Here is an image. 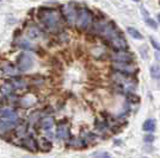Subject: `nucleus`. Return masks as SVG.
Segmentation results:
<instances>
[{"label":"nucleus","mask_w":160,"mask_h":158,"mask_svg":"<svg viewBox=\"0 0 160 158\" xmlns=\"http://www.w3.org/2000/svg\"><path fill=\"white\" fill-rule=\"evenodd\" d=\"M54 125V118L52 117H47V118L42 119L41 120V127L43 130H50Z\"/></svg>","instance_id":"14"},{"label":"nucleus","mask_w":160,"mask_h":158,"mask_svg":"<svg viewBox=\"0 0 160 158\" xmlns=\"http://www.w3.org/2000/svg\"><path fill=\"white\" fill-rule=\"evenodd\" d=\"M63 12H65V17H66L67 21L69 24H77V20H78V13L79 11L77 10V7L73 6V4H69L63 7Z\"/></svg>","instance_id":"4"},{"label":"nucleus","mask_w":160,"mask_h":158,"mask_svg":"<svg viewBox=\"0 0 160 158\" xmlns=\"http://www.w3.org/2000/svg\"><path fill=\"white\" fill-rule=\"evenodd\" d=\"M38 146H40L43 151H49L50 147H52V144L46 138H41L40 142H38Z\"/></svg>","instance_id":"16"},{"label":"nucleus","mask_w":160,"mask_h":158,"mask_svg":"<svg viewBox=\"0 0 160 158\" xmlns=\"http://www.w3.org/2000/svg\"><path fill=\"white\" fill-rule=\"evenodd\" d=\"M91 23V13L88 12L87 8H81L79 10V13H78V20H77V24L80 29H86Z\"/></svg>","instance_id":"3"},{"label":"nucleus","mask_w":160,"mask_h":158,"mask_svg":"<svg viewBox=\"0 0 160 158\" xmlns=\"http://www.w3.org/2000/svg\"><path fill=\"white\" fill-rule=\"evenodd\" d=\"M151 76L153 79L160 80V66L155 64V66L151 67Z\"/></svg>","instance_id":"17"},{"label":"nucleus","mask_w":160,"mask_h":158,"mask_svg":"<svg viewBox=\"0 0 160 158\" xmlns=\"http://www.w3.org/2000/svg\"><path fill=\"white\" fill-rule=\"evenodd\" d=\"M23 146L27 147V149H29L30 151L35 152L36 150H37V147H38V144H37L32 138H27L23 140Z\"/></svg>","instance_id":"11"},{"label":"nucleus","mask_w":160,"mask_h":158,"mask_svg":"<svg viewBox=\"0 0 160 158\" xmlns=\"http://www.w3.org/2000/svg\"><path fill=\"white\" fill-rule=\"evenodd\" d=\"M27 37L28 40H40L43 38V32L41 31L40 27L31 26L27 30Z\"/></svg>","instance_id":"7"},{"label":"nucleus","mask_w":160,"mask_h":158,"mask_svg":"<svg viewBox=\"0 0 160 158\" xmlns=\"http://www.w3.org/2000/svg\"><path fill=\"white\" fill-rule=\"evenodd\" d=\"M0 91L2 93V95H11L14 91V87L12 85V82H6V83H4L1 88H0Z\"/></svg>","instance_id":"13"},{"label":"nucleus","mask_w":160,"mask_h":158,"mask_svg":"<svg viewBox=\"0 0 160 158\" xmlns=\"http://www.w3.org/2000/svg\"><path fill=\"white\" fill-rule=\"evenodd\" d=\"M0 117L6 119H17V113L11 108H1L0 109Z\"/></svg>","instance_id":"10"},{"label":"nucleus","mask_w":160,"mask_h":158,"mask_svg":"<svg viewBox=\"0 0 160 158\" xmlns=\"http://www.w3.org/2000/svg\"><path fill=\"white\" fill-rule=\"evenodd\" d=\"M69 136V132H68V126L65 123H61L58 125L56 128V137L59 139H67Z\"/></svg>","instance_id":"9"},{"label":"nucleus","mask_w":160,"mask_h":158,"mask_svg":"<svg viewBox=\"0 0 160 158\" xmlns=\"http://www.w3.org/2000/svg\"><path fill=\"white\" fill-rule=\"evenodd\" d=\"M14 127H16V119L0 120V134H4L6 132L11 131Z\"/></svg>","instance_id":"8"},{"label":"nucleus","mask_w":160,"mask_h":158,"mask_svg":"<svg viewBox=\"0 0 160 158\" xmlns=\"http://www.w3.org/2000/svg\"><path fill=\"white\" fill-rule=\"evenodd\" d=\"M145 21H146L147 24H148L149 26L152 27V29H154V30H157V29H158V25H157V23H155L153 19H151V18L148 17V13H146V16H145Z\"/></svg>","instance_id":"20"},{"label":"nucleus","mask_w":160,"mask_h":158,"mask_svg":"<svg viewBox=\"0 0 160 158\" xmlns=\"http://www.w3.org/2000/svg\"><path fill=\"white\" fill-rule=\"evenodd\" d=\"M33 67V56L29 53H20L17 58V68L20 72H28Z\"/></svg>","instance_id":"2"},{"label":"nucleus","mask_w":160,"mask_h":158,"mask_svg":"<svg viewBox=\"0 0 160 158\" xmlns=\"http://www.w3.org/2000/svg\"><path fill=\"white\" fill-rule=\"evenodd\" d=\"M127 32L133 37V38H135V40H143V36L141 35L135 27H127Z\"/></svg>","instance_id":"15"},{"label":"nucleus","mask_w":160,"mask_h":158,"mask_svg":"<svg viewBox=\"0 0 160 158\" xmlns=\"http://www.w3.org/2000/svg\"><path fill=\"white\" fill-rule=\"evenodd\" d=\"M145 140L148 142V143H152V142L154 140V137L153 136H146V137H145Z\"/></svg>","instance_id":"24"},{"label":"nucleus","mask_w":160,"mask_h":158,"mask_svg":"<svg viewBox=\"0 0 160 158\" xmlns=\"http://www.w3.org/2000/svg\"><path fill=\"white\" fill-rule=\"evenodd\" d=\"M143 131L146 132H153L157 127V124H155V120L154 119H147L146 121L143 123Z\"/></svg>","instance_id":"12"},{"label":"nucleus","mask_w":160,"mask_h":158,"mask_svg":"<svg viewBox=\"0 0 160 158\" xmlns=\"http://www.w3.org/2000/svg\"><path fill=\"white\" fill-rule=\"evenodd\" d=\"M4 72H5V74H7V75H12V76H14V75H18V74H17V72H18V70H17L13 66H11V64H6V66L4 67Z\"/></svg>","instance_id":"18"},{"label":"nucleus","mask_w":160,"mask_h":158,"mask_svg":"<svg viewBox=\"0 0 160 158\" xmlns=\"http://www.w3.org/2000/svg\"><path fill=\"white\" fill-rule=\"evenodd\" d=\"M151 43L153 44V46L155 48V49H157V50H160V44L158 43V42H155L153 38H151Z\"/></svg>","instance_id":"23"},{"label":"nucleus","mask_w":160,"mask_h":158,"mask_svg":"<svg viewBox=\"0 0 160 158\" xmlns=\"http://www.w3.org/2000/svg\"><path fill=\"white\" fill-rule=\"evenodd\" d=\"M38 18L41 23L52 32H56L61 29L60 13L54 8H42L38 12Z\"/></svg>","instance_id":"1"},{"label":"nucleus","mask_w":160,"mask_h":158,"mask_svg":"<svg viewBox=\"0 0 160 158\" xmlns=\"http://www.w3.org/2000/svg\"><path fill=\"white\" fill-rule=\"evenodd\" d=\"M129 63L130 62H115L113 63V68L117 72H122L124 75H130V74H134L135 68L132 64H129Z\"/></svg>","instance_id":"5"},{"label":"nucleus","mask_w":160,"mask_h":158,"mask_svg":"<svg viewBox=\"0 0 160 158\" xmlns=\"http://www.w3.org/2000/svg\"><path fill=\"white\" fill-rule=\"evenodd\" d=\"M93 157H110V155L108 152H94L92 153Z\"/></svg>","instance_id":"22"},{"label":"nucleus","mask_w":160,"mask_h":158,"mask_svg":"<svg viewBox=\"0 0 160 158\" xmlns=\"http://www.w3.org/2000/svg\"><path fill=\"white\" fill-rule=\"evenodd\" d=\"M134 1H140V0H134Z\"/></svg>","instance_id":"26"},{"label":"nucleus","mask_w":160,"mask_h":158,"mask_svg":"<svg viewBox=\"0 0 160 158\" xmlns=\"http://www.w3.org/2000/svg\"><path fill=\"white\" fill-rule=\"evenodd\" d=\"M18 46L25 49V50H33L32 44H30L28 40H20L19 42H18Z\"/></svg>","instance_id":"19"},{"label":"nucleus","mask_w":160,"mask_h":158,"mask_svg":"<svg viewBox=\"0 0 160 158\" xmlns=\"http://www.w3.org/2000/svg\"><path fill=\"white\" fill-rule=\"evenodd\" d=\"M111 58L115 62H132L134 57L130 53H127L124 50H118V51H116L111 55Z\"/></svg>","instance_id":"6"},{"label":"nucleus","mask_w":160,"mask_h":158,"mask_svg":"<svg viewBox=\"0 0 160 158\" xmlns=\"http://www.w3.org/2000/svg\"><path fill=\"white\" fill-rule=\"evenodd\" d=\"M12 85H13L14 89H23V88L25 87V83H24L22 80H17V81H13V82H12Z\"/></svg>","instance_id":"21"},{"label":"nucleus","mask_w":160,"mask_h":158,"mask_svg":"<svg viewBox=\"0 0 160 158\" xmlns=\"http://www.w3.org/2000/svg\"><path fill=\"white\" fill-rule=\"evenodd\" d=\"M158 19H159V23H160V14H158Z\"/></svg>","instance_id":"25"}]
</instances>
